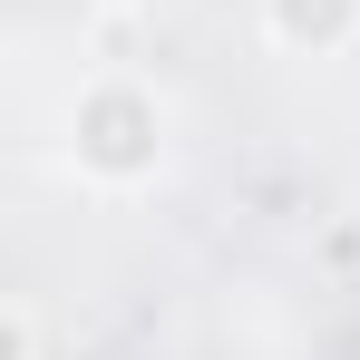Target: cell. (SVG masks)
<instances>
[{"label":"cell","instance_id":"3957f363","mask_svg":"<svg viewBox=\"0 0 360 360\" xmlns=\"http://www.w3.org/2000/svg\"><path fill=\"white\" fill-rule=\"evenodd\" d=\"M10 360H39V311L10 302Z\"/></svg>","mask_w":360,"mask_h":360},{"label":"cell","instance_id":"6da1fadb","mask_svg":"<svg viewBox=\"0 0 360 360\" xmlns=\"http://www.w3.org/2000/svg\"><path fill=\"white\" fill-rule=\"evenodd\" d=\"M68 166L98 195H136L166 166V98L146 78H88L68 98Z\"/></svg>","mask_w":360,"mask_h":360},{"label":"cell","instance_id":"7a4b0ae2","mask_svg":"<svg viewBox=\"0 0 360 360\" xmlns=\"http://www.w3.org/2000/svg\"><path fill=\"white\" fill-rule=\"evenodd\" d=\"M263 39L292 49V59H341L360 39V0H253Z\"/></svg>","mask_w":360,"mask_h":360}]
</instances>
